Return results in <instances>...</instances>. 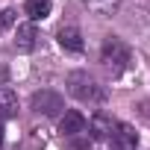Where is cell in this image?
Here are the masks:
<instances>
[{
    "label": "cell",
    "mask_w": 150,
    "mask_h": 150,
    "mask_svg": "<svg viewBox=\"0 0 150 150\" xmlns=\"http://www.w3.org/2000/svg\"><path fill=\"white\" fill-rule=\"evenodd\" d=\"M100 59H103V65L112 71V74H121V71H127L129 68V62H132V53H129V47L121 41V38H106L103 41V50H100Z\"/></svg>",
    "instance_id": "6da1fadb"
},
{
    "label": "cell",
    "mask_w": 150,
    "mask_h": 150,
    "mask_svg": "<svg viewBox=\"0 0 150 150\" xmlns=\"http://www.w3.org/2000/svg\"><path fill=\"white\" fill-rule=\"evenodd\" d=\"M68 94L86 103V100H97L100 88H97V83L88 71H71L68 74Z\"/></svg>",
    "instance_id": "7a4b0ae2"
},
{
    "label": "cell",
    "mask_w": 150,
    "mask_h": 150,
    "mask_svg": "<svg viewBox=\"0 0 150 150\" xmlns=\"http://www.w3.org/2000/svg\"><path fill=\"white\" fill-rule=\"evenodd\" d=\"M33 109H35L38 115L56 118V115H62L65 100H62V94H56V91H50V88H41V91L33 94Z\"/></svg>",
    "instance_id": "3957f363"
},
{
    "label": "cell",
    "mask_w": 150,
    "mask_h": 150,
    "mask_svg": "<svg viewBox=\"0 0 150 150\" xmlns=\"http://www.w3.org/2000/svg\"><path fill=\"white\" fill-rule=\"evenodd\" d=\"M59 132L65 138H74V135H80V132H88V121L83 118V112L71 109V112H65L59 118Z\"/></svg>",
    "instance_id": "277c9868"
},
{
    "label": "cell",
    "mask_w": 150,
    "mask_h": 150,
    "mask_svg": "<svg viewBox=\"0 0 150 150\" xmlns=\"http://www.w3.org/2000/svg\"><path fill=\"white\" fill-rule=\"evenodd\" d=\"M112 141H115L118 150H135V147H138V132H135L129 124H115Z\"/></svg>",
    "instance_id": "5b68a950"
},
{
    "label": "cell",
    "mask_w": 150,
    "mask_h": 150,
    "mask_svg": "<svg viewBox=\"0 0 150 150\" xmlns=\"http://www.w3.org/2000/svg\"><path fill=\"white\" fill-rule=\"evenodd\" d=\"M35 38H38L35 24H33V21H30V24H21V27H18V35H15V50L30 53V50L35 47Z\"/></svg>",
    "instance_id": "8992f818"
},
{
    "label": "cell",
    "mask_w": 150,
    "mask_h": 150,
    "mask_svg": "<svg viewBox=\"0 0 150 150\" xmlns=\"http://www.w3.org/2000/svg\"><path fill=\"white\" fill-rule=\"evenodd\" d=\"M112 129H115V121L103 112H97L91 121H88V135L91 138H112Z\"/></svg>",
    "instance_id": "52a82bcc"
},
{
    "label": "cell",
    "mask_w": 150,
    "mask_h": 150,
    "mask_svg": "<svg viewBox=\"0 0 150 150\" xmlns=\"http://www.w3.org/2000/svg\"><path fill=\"white\" fill-rule=\"evenodd\" d=\"M56 38H59V44H62L65 50H71V53H80V50H83V35H80L77 27H62V30L56 33Z\"/></svg>",
    "instance_id": "ba28073f"
},
{
    "label": "cell",
    "mask_w": 150,
    "mask_h": 150,
    "mask_svg": "<svg viewBox=\"0 0 150 150\" xmlns=\"http://www.w3.org/2000/svg\"><path fill=\"white\" fill-rule=\"evenodd\" d=\"M12 115H18V97L12 88L0 86V118H12Z\"/></svg>",
    "instance_id": "9c48e42d"
},
{
    "label": "cell",
    "mask_w": 150,
    "mask_h": 150,
    "mask_svg": "<svg viewBox=\"0 0 150 150\" xmlns=\"http://www.w3.org/2000/svg\"><path fill=\"white\" fill-rule=\"evenodd\" d=\"M27 15H30V21H41V18H47L50 15V0H27Z\"/></svg>",
    "instance_id": "30bf717a"
},
{
    "label": "cell",
    "mask_w": 150,
    "mask_h": 150,
    "mask_svg": "<svg viewBox=\"0 0 150 150\" xmlns=\"http://www.w3.org/2000/svg\"><path fill=\"white\" fill-rule=\"evenodd\" d=\"M86 3H88L97 15H112V9L118 6V0H86Z\"/></svg>",
    "instance_id": "8fae6325"
},
{
    "label": "cell",
    "mask_w": 150,
    "mask_h": 150,
    "mask_svg": "<svg viewBox=\"0 0 150 150\" xmlns=\"http://www.w3.org/2000/svg\"><path fill=\"white\" fill-rule=\"evenodd\" d=\"M68 141H71V150H88V147H91V135H88V132H80V135L68 138Z\"/></svg>",
    "instance_id": "7c38bea8"
},
{
    "label": "cell",
    "mask_w": 150,
    "mask_h": 150,
    "mask_svg": "<svg viewBox=\"0 0 150 150\" xmlns=\"http://www.w3.org/2000/svg\"><path fill=\"white\" fill-rule=\"evenodd\" d=\"M15 24V9H0V33Z\"/></svg>",
    "instance_id": "4fadbf2b"
},
{
    "label": "cell",
    "mask_w": 150,
    "mask_h": 150,
    "mask_svg": "<svg viewBox=\"0 0 150 150\" xmlns=\"http://www.w3.org/2000/svg\"><path fill=\"white\" fill-rule=\"evenodd\" d=\"M0 147H3V121H0Z\"/></svg>",
    "instance_id": "5bb4252c"
}]
</instances>
